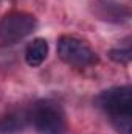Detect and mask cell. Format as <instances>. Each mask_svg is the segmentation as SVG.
I'll list each match as a JSON object with an SVG mask.
<instances>
[{
    "label": "cell",
    "mask_w": 132,
    "mask_h": 134,
    "mask_svg": "<svg viewBox=\"0 0 132 134\" xmlns=\"http://www.w3.org/2000/svg\"><path fill=\"white\" fill-rule=\"evenodd\" d=\"M48 56V42L44 37L33 39L25 48V61L30 67H39Z\"/></svg>",
    "instance_id": "cell-5"
},
{
    "label": "cell",
    "mask_w": 132,
    "mask_h": 134,
    "mask_svg": "<svg viewBox=\"0 0 132 134\" xmlns=\"http://www.w3.org/2000/svg\"><path fill=\"white\" fill-rule=\"evenodd\" d=\"M95 103L110 119L118 134H132V92L129 86L103 91Z\"/></svg>",
    "instance_id": "cell-1"
},
{
    "label": "cell",
    "mask_w": 132,
    "mask_h": 134,
    "mask_svg": "<svg viewBox=\"0 0 132 134\" xmlns=\"http://www.w3.org/2000/svg\"><path fill=\"white\" fill-rule=\"evenodd\" d=\"M37 134H65V112L59 103L53 100L36 101L28 114Z\"/></svg>",
    "instance_id": "cell-2"
},
{
    "label": "cell",
    "mask_w": 132,
    "mask_h": 134,
    "mask_svg": "<svg viewBox=\"0 0 132 134\" xmlns=\"http://www.w3.org/2000/svg\"><path fill=\"white\" fill-rule=\"evenodd\" d=\"M109 58L118 64H129L131 61V48H112L109 52Z\"/></svg>",
    "instance_id": "cell-8"
},
{
    "label": "cell",
    "mask_w": 132,
    "mask_h": 134,
    "mask_svg": "<svg viewBox=\"0 0 132 134\" xmlns=\"http://www.w3.org/2000/svg\"><path fill=\"white\" fill-rule=\"evenodd\" d=\"M37 28V19L30 13L13 11L0 20V41L5 44H16Z\"/></svg>",
    "instance_id": "cell-4"
},
{
    "label": "cell",
    "mask_w": 132,
    "mask_h": 134,
    "mask_svg": "<svg viewBox=\"0 0 132 134\" xmlns=\"http://www.w3.org/2000/svg\"><path fill=\"white\" fill-rule=\"evenodd\" d=\"M101 19L110 20V22H123L129 17V9L123 5L118 3H110V2H103L98 3V11H97Z\"/></svg>",
    "instance_id": "cell-6"
},
{
    "label": "cell",
    "mask_w": 132,
    "mask_h": 134,
    "mask_svg": "<svg viewBox=\"0 0 132 134\" xmlns=\"http://www.w3.org/2000/svg\"><path fill=\"white\" fill-rule=\"evenodd\" d=\"M25 130V117L11 112L0 119V134H19Z\"/></svg>",
    "instance_id": "cell-7"
},
{
    "label": "cell",
    "mask_w": 132,
    "mask_h": 134,
    "mask_svg": "<svg viewBox=\"0 0 132 134\" xmlns=\"http://www.w3.org/2000/svg\"><path fill=\"white\" fill-rule=\"evenodd\" d=\"M58 55L59 58L73 67H90L99 61L98 55L81 39L75 36H61L58 41Z\"/></svg>",
    "instance_id": "cell-3"
}]
</instances>
